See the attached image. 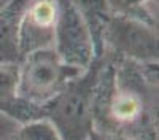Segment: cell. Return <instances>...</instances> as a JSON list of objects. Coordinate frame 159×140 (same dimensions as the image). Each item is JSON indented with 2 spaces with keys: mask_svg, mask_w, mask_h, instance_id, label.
Segmentation results:
<instances>
[{
  "mask_svg": "<svg viewBox=\"0 0 159 140\" xmlns=\"http://www.w3.org/2000/svg\"><path fill=\"white\" fill-rule=\"evenodd\" d=\"M157 62L102 54L92 100V126L100 134L157 140Z\"/></svg>",
  "mask_w": 159,
  "mask_h": 140,
  "instance_id": "obj_1",
  "label": "cell"
},
{
  "mask_svg": "<svg viewBox=\"0 0 159 140\" xmlns=\"http://www.w3.org/2000/svg\"><path fill=\"white\" fill-rule=\"evenodd\" d=\"M102 56L72 80L62 93L42 107V118L49 121L61 140H89L92 126V100Z\"/></svg>",
  "mask_w": 159,
  "mask_h": 140,
  "instance_id": "obj_2",
  "label": "cell"
},
{
  "mask_svg": "<svg viewBox=\"0 0 159 140\" xmlns=\"http://www.w3.org/2000/svg\"><path fill=\"white\" fill-rule=\"evenodd\" d=\"M83 72L62 62L54 48L32 51L19 62L18 97L32 105L43 107Z\"/></svg>",
  "mask_w": 159,
  "mask_h": 140,
  "instance_id": "obj_3",
  "label": "cell"
},
{
  "mask_svg": "<svg viewBox=\"0 0 159 140\" xmlns=\"http://www.w3.org/2000/svg\"><path fill=\"white\" fill-rule=\"evenodd\" d=\"M103 53L116 59L135 62H157L159 38L157 27L130 18L111 13L102 35Z\"/></svg>",
  "mask_w": 159,
  "mask_h": 140,
  "instance_id": "obj_4",
  "label": "cell"
},
{
  "mask_svg": "<svg viewBox=\"0 0 159 140\" xmlns=\"http://www.w3.org/2000/svg\"><path fill=\"white\" fill-rule=\"evenodd\" d=\"M52 48L62 62L81 70H86L96 59L91 32L70 0H57Z\"/></svg>",
  "mask_w": 159,
  "mask_h": 140,
  "instance_id": "obj_5",
  "label": "cell"
},
{
  "mask_svg": "<svg viewBox=\"0 0 159 140\" xmlns=\"http://www.w3.org/2000/svg\"><path fill=\"white\" fill-rule=\"evenodd\" d=\"M57 19V0H27L18 27L21 56L52 48Z\"/></svg>",
  "mask_w": 159,
  "mask_h": 140,
  "instance_id": "obj_6",
  "label": "cell"
},
{
  "mask_svg": "<svg viewBox=\"0 0 159 140\" xmlns=\"http://www.w3.org/2000/svg\"><path fill=\"white\" fill-rule=\"evenodd\" d=\"M27 0H10L0 10V64H19L22 61L18 27Z\"/></svg>",
  "mask_w": 159,
  "mask_h": 140,
  "instance_id": "obj_7",
  "label": "cell"
},
{
  "mask_svg": "<svg viewBox=\"0 0 159 140\" xmlns=\"http://www.w3.org/2000/svg\"><path fill=\"white\" fill-rule=\"evenodd\" d=\"M70 2L84 19L92 37L96 57H100L103 54V43H102L103 29L107 25L108 18L111 16V8L108 0H70Z\"/></svg>",
  "mask_w": 159,
  "mask_h": 140,
  "instance_id": "obj_8",
  "label": "cell"
},
{
  "mask_svg": "<svg viewBox=\"0 0 159 140\" xmlns=\"http://www.w3.org/2000/svg\"><path fill=\"white\" fill-rule=\"evenodd\" d=\"M8 140H61V137L49 121L40 118L21 124Z\"/></svg>",
  "mask_w": 159,
  "mask_h": 140,
  "instance_id": "obj_9",
  "label": "cell"
},
{
  "mask_svg": "<svg viewBox=\"0 0 159 140\" xmlns=\"http://www.w3.org/2000/svg\"><path fill=\"white\" fill-rule=\"evenodd\" d=\"M111 13H118V15H124L129 8L130 0H108Z\"/></svg>",
  "mask_w": 159,
  "mask_h": 140,
  "instance_id": "obj_10",
  "label": "cell"
},
{
  "mask_svg": "<svg viewBox=\"0 0 159 140\" xmlns=\"http://www.w3.org/2000/svg\"><path fill=\"white\" fill-rule=\"evenodd\" d=\"M89 140H129L126 137H121V135H111V134H100V132H96L92 131Z\"/></svg>",
  "mask_w": 159,
  "mask_h": 140,
  "instance_id": "obj_11",
  "label": "cell"
},
{
  "mask_svg": "<svg viewBox=\"0 0 159 140\" xmlns=\"http://www.w3.org/2000/svg\"><path fill=\"white\" fill-rule=\"evenodd\" d=\"M8 2H10V0H0V10H2V8H3V7H5Z\"/></svg>",
  "mask_w": 159,
  "mask_h": 140,
  "instance_id": "obj_12",
  "label": "cell"
}]
</instances>
